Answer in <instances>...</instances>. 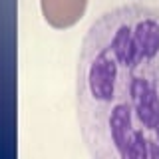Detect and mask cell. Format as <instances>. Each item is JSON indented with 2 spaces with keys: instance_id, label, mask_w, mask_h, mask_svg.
<instances>
[{
  "instance_id": "cell-1",
  "label": "cell",
  "mask_w": 159,
  "mask_h": 159,
  "mask_svg": "<svg viewBox=\"0 0 159 159\" xmlns=\"http://www.w3.org/2000/svg\"><path fill=\"white\" fill-rule=\"evenodd\" d=\"M80 135L93 159H159V10L123 4L93 20L76 68Z\"/></svg>"
}]
</instances>
